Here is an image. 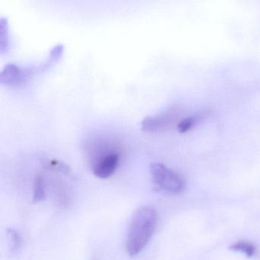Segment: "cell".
<instances>
[{
	"mask_svg": "<svg viewBox=\"0 0 260 260\" xmlns=\"http://www.w3.org/2000/svg\"><path fill=\"white\" fill-rule=\"evenodd\" d=\"M7 237H8L10 252L13 254L17 253L22 247V236L16 230L9 228L7 230Z\"/></svg>",
	"mask_w": 260,
	"mask_h": 260,
	"instance_id": "obj_7",
	"label": "cell"
},
{
	"mask_svg": "<svg viewBox=\"0 0 260 260\" xmlns=\"http://www.w3.org/2000/svg\"><path fill=\"white\" fill-rule=\"evenodd\" d=\"M45 188H46V183H45V178L42 175H38L35 178L34 185H33V202L34 203H39L45 200L46 197Z\"/></svg>",
	"mask_w": 260,
	"mask_h": 260,
	"instance_id": "obj_6",
	"label": "cell"
},
{
	"mask_svg": "<svg viewBox=\"0 0 260 260\" xmlns=\"http://www.w3.org/2000/svg\"><path fill=\"white\" fill-rule=\"evenodd\" d=\"M150 170L153 182L164 192L176 194L182 192L185 188L183 178L164 164L159 162L152 164Z\"/></svg>",
	"mask_w": 260,
	"mask_h": 260,
	"instance_id": "obj_2",
	"label": "cell"
},
{
	"mask_svg": "<svg viewBox=\"0 0 260 260\" xmlns=\"http://www.w3.org/2000/svg\"><path fill=\"white\" fill-rule=\"evenodd\" d=\"M157 220V212L151 206L141 207L134 213L126 237V250L130 256L142 252L156 231Z\"/></svg>",
	"mask_w": 260,
	"mask_h": 260,
	"instance_id": "obj_1",
	"label": "cell"
},
{
	"mask_svg": "<svg viewBox=\"0 0 260 260\" xmlns=\"http://www.w3.org/2000/svg\"><path fill=\"white\" fill-rule=\"evenodd\" d=\"M182 112L180 108H172L160 115L147 117L141 122L142 130L146 132H156L167 130L182 121Z\"/></svg>",
	"mask_w": 260,
	"mask_h": 260,
	"instance_id": "obj_4",
	"label": "cell"
},
{
	"mask_svg": "<svg viewBox=\"0 0 260 260\" xmlns=\"http://www.w3.org/2000/svg\"><path fill=\"white\" fill-rule=\"evenodd\" d=\"M198 119L194 117L183 118L177 125V129L180 133H185L191 130L197 122Z\"/></svg>",
	"mask_w": 260,
	"mask_h": 260,
	"instance_id": "obj_9",
	"label": "cell"
},
{
	"mask_svg": "<svg viewBox=\"0 0 260 260\" xmlns=\"http://www.w3.org/2000/svg\"><path fill=\"white\" fill-rule=\"evenodd\" d=\"M231 249L243 252L247 256H252L255 252V247L254 245L246 241L237 242L231 246Z\"/></svg>",
	"mask_w": 260,
	"mask_h": 260,
	"instance_id": "obj_8",
	"label": "cell"
},
{
	"mask_svg": "<svg viewBox=\"0 0 260 260\" xmlns=\"http://www.w3.org/2000/svg\"><path fill=\"white\" fill-rule=\"evenodd\" d=\"M119 160V152L103 147L92 154L90 159L91 169L96 177L108 179L116 171Z\"/></svg>",
	"mask_w": 260,
	"mask_h": 260,
	"instance_id": "obj_3",
	"label": "cell"
},
{
	"mask_svg": "<svg viewBox=\"0 0 260 260\" xmlns=\"http://www.w3.org/2000/svg\"><path fill=\"white\" fill-rule=\"evenodd\" d=\"M36 71L34 68H21L20 67L9 63L3 70L0 80L3 84L12 86H22L31 74Z\"/></svg>",
	"mask_w": 260,
	"mask_h": 260,
	"instance_id": "obj_5",
	"label": "cell"
}]
</instances>
